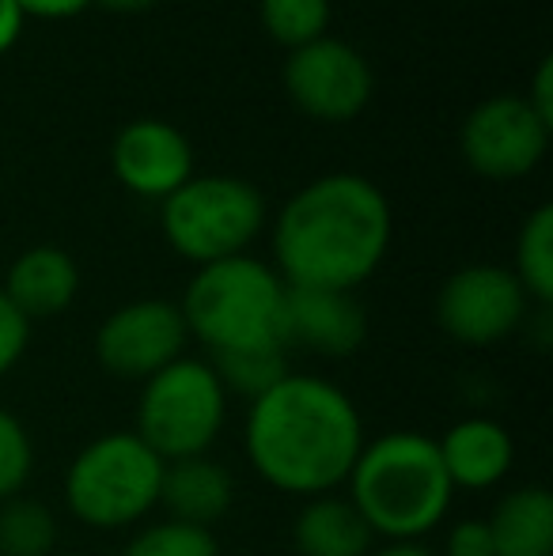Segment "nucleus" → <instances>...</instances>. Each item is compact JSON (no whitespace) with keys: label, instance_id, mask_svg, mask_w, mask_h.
Segmentation results:
<instances>
[{"label":"nucleus","instance_id":"10","mask_svg":"<svg viewBox=\"0 0 553 556\" xmlns=\"http://www.w3.org/2000/svg\"><path fill=\"white\" fill-rule=\"evenodd\" d=\"M553 125L524 96H489L463 117L458 152L474 175L489 182H519L550 152Z\"/></svg>","mask_w":553,"mask_h":556},{"label":"nucleus","instance_id":"8","mask_svg":"<svg viewBox=\"0 0 553 556\" xmlns=\"http://www.w3.org/2000/svg\"><path fill=\"white\" fill-rule=\"evenodd\" d=\"M531 315L524 285L504 265H463L440 285L436 323L463 349H493L508 341Z\"/></svg>","mask_w":553,"mask_h":556},{"label":"nucleus","instance_id":"20","mask_svg":"<svg viewBox=\"0 0 553 556\" xmlns=\"http://www.w3.org/2000/svg\"><path fill=\"white\" fill-rule=\"evenodd\" d=\"M512 273L524 285L527 300L546 311L553 300V208L550 205H539L524 220V227H519Z\"/></svg>","mask_w":553,"mask_h":556},{"label":"nucleus","instance_id":"23","mask_svg":"<svg viewBox=\"0 0 553 556\" xmlns=\"http://www.w3.org/2000/svg\"><path fill=\"white\" fill-rule=\"evenodd\" d=\"M122 556H221V542H216L213 530L160 519V522H144L126 542Z\"/></svg>","mask_w":553,"mask_h":556},{"label":"nucleus","instance_id":"19","mask_svg":"<svg viewBox=\"0 0 553 556\" xmlns=\"http://www.w3.org/2000/svg\"><path fill=\"white\" fill-rule=\"evenodd\" d=\"M209 367L221 379L224 394L243 397L251 405L288 375V349L285 344H262V349L216 352V356H209Z\"/></svg>","mask_w":553,"mask_h":556},{"label":"nucleus","instance_id":"3","mask_svg":"<svg viewBox=\"0 0 553 556\" xmlns=\"http://www.w3.org/2000/svg\"><path fill=\"white\" fill-rule=\"evenodd\" d=\"M349 500L384 542H425L455 504V484L443 469L432 435L399 428L364 443L345 481Z\"/></svg>","mask_w":553,"mask_h":556},{"label":"nucleus","instance_id":"11","mask_svg":"<svg viewBox=\"0 0 553 556\" xmlns=\"http://www.w3.org/2000/svg\"><path fill=\"white\" fill-rule=\"evenodd\" d=\"M186 323L178 303L134 300L114 307L96 330V359L126 382H144L178 356H186Z\"/></svg>","mask_w":553,"mask_h":556},{"label":"nucleus","instance_id":"30","mask_svg":"<svg viewBox=\"0 0 553 556\" xmlns=\"http://www.w3.org/2000/svg\"><path fill=\"white\" fill-rule=\"evenodd\" d=\"M368 556H440V553H432L425 542H384V545H372Z\"/></svg>","mask_w":553,"mask_h":556},{"label":"nucleus","instance_id":"14","mask_svg":"<svg viewBox=\"0 0 553 556\" xmlns=\"http://www.w3.org/2000/svg\"><path fill=\"white\" fill-rule=\"evenodd\" d=\"M443 469H448L455 492H486L497 489L512 473L516 443L512 432L493 417H463L436 440Z\"/></svg>","mask_w":553,"mask_h":556},{"label":"nucleus","instance_id":"24","mask_svg":"<svg viewBox=\"0 0 553 556\" xmlns=\"http://www.w3.org/2000/svg\"><path fill=\"white\" fill-rule=\"evenodd\" d=\"M35 473V440L15 413L0 409V504L20 496Z\"/></svg>","mask_w":553,"mask_h":556},{"label":"nucleus","instance_id":"25","mask_svg":"<svg viewBox=\"0 0 553 556\" xmlns=\"http://www.w3.org/2000/svg\"><path fill=\"white\" fill-rule=\"evenodd\" d=\"M27 344H30V323L15 311V303L8 300L4 288H0V379H4L8 371H15V364L23 359Z\"/></svg>","mask_w":553,"mask_h":556},{"label":"nucleus","instance_id":"13","mask_svg":"<svg viewBox=\"0 0 553 556\" xmlns=\"http://www.w3.org/2000/svg\"><path fill=\"white\" fill-rule=\"evenodd\" d=\"M280 341L285 349H303L326 359L353 356L368 341V311L356 300V292L288 288Z\"/></svg>","mask_w":553,"mask_h":556},{"label":"nucleus","instance_id":"6","mask_svg":"<svg viewBox=\"0 0 553 556\" xmlns=\"http://www.w3.org/2000/svg\"><path fill=\"white\" fill-rule=\"evenodd\" d=\"M160 227L171 250L193 265L251 254L266 227V198L239 175H193L160 201Z\"/></svg>","mask_w":553,"mask_h":556},{"label":"nucleus","instance_id":"5","mask_svg":"<svg viewBox=\"0 0 553 556\" xmlns=\"http://www.w3.org/2000/svg\"><path fill=\"white\" fill-rule=\"evenodd\" d=\"M163 466L137 432H103L65 469V504L88 530H129L160 507Z\"/></svg>","mask_w":553,"mask_h":556},{"label":"nucleus","instance_id":"1","mask_svg":"<svg viewBox=\"0 0 553 556\" xmlns=\"http://www.w3.org/2000/svg\"><path fill=\"white\" fill-rule=\"evenodd\" d=\"M364 417L330 379L288 371L269 394L247 405L243 451L269 489L296 500L341 492L361 458Z\"/></svg>","mask_w":553,"mask_h":556},{"label":"nucleus","instance_id":"26","mask_svg":"<svg viewBox=\"0 0 553 556\" xmlns=\"http://www.w3.org/2000/svg\"><path fill=\"white\" fill-rule=\"evenodd\" d=\"M443 556H497L493 534H489L486 519H458L448 527L443 538Z\"/></svg>","mask_w":553,"mask_h":556},{"label":"nucleus","instance_id":"28","mask_svg":"<svg viewBox=\"0 0 553 556\" xmlns=\"http://www.w3.org/2000/svg\"><path fill=\"white\" fill-rule=\"evenodd\" d=\"M27 27V12L20 8V0H0V58L12 53V46L23 38Z\"/></svg>","mask_w":553,"mask_h":556},{"label":"nucleus","instance_id":"31","mask_svg":"<svg viewBox=\"0 0 553 556\" xmlns=\"http://www.w3.org/2000/svg\"><path fill=\"white\" fill-rule=\"evenodd\" d=\"M91 4H103L106 12L134 15V12H148V8H152V4H160V0H91Z\"/></svg>","mask_w":553,"mask_h":556},{"label":"nucleus","instance_id":"17","mask_svg":"<svg viewBox=\"0 0 553 556\" xmlns=\"http://www.w3.org/2000/svg\"><path fill=\"white\" fill-rule=\"evenodd\" d=\"M296 556H368L376 534L341 492L303 500L292 522Z\"/></svg>","mask_w":553,"mask_h":556},{"label":"nucleus","instance_id":"29","mask_svg":"<svg viewBox=\"0 0 553 556\" xmlns=\"http://www.w3.org/2000/svg\"><path fill=\"white\" fill-rule=\"evenodd\" d=\"M20 8L38 20H68V15H80L84 8H91V0H20Z\"/></svg>","mask_w":553,"mask_h":556},{"label":"nucleus","instance_id":"16","mask_svg":"<svg viewBox=\"0 0 553 556\" xmlns=\"http://www.w3.org/2000/svg\"><path fill=\"white\" fill-rule=\"evenodd\" d=\"M231 504H236V477L209 454L163 466L160 507L167 511V519L213 530L231 511Z\"/></svg>","mask_w":553,"mask_h":556},{"label":"nucleus","instance_id":"2","mask_svg":"<svg viewBox=\"0 0 553 556\" xmlns=\"http://www.w3.org/2000/svg\"><path fill=\"white\" fill-rule=\"evenodd\" d=\"M391 205L372 178L334 170L300 186L274 220V269L288 288L356 292L391 250Z\"/></svg>","mask_w":553,"mask_h":556},{"label":"nucleus","instance_id":"4","mask_svg":"<svg viewBox=\"0 0 553 556\" xmlns=\"http://www.w3.org/2000/svg\"><path fill=\"white\" fill-rule=\"evenodd\" d=\"M288 285L269 262L254 254L224 257L213 265H198L178 303L186 333L216 352L262 349L280 341Z\"/></svg>","mask_w":553,"mask_h":556},{"label":"nucleus","instance_id":"7","mask_svg":"<svg viewBox=\"0 0 553 556\" xmlns=\"http://www.w3.org/2000/svg\"><path fill=\"white\" fill-rule=\"evenodd\" d=\"M228 420V394L209 359L178 356L152 379L140 382L134 432L163 462L198 458L221 440Z\"/></svg>","mask_w":553,"mask_h":556},{"label":"nucleus","instance_id":"21","mask_svg":"<svg viewBox=\"0 0 553 556\" xmlns=\"http://www.w3.org/2000/svg\"><path fill=\"white\" fill-rule=\"evenodd\" d=\"M58 549V515L30 496L0 504V556H53Z\"/></svg>","mask_w":553,"mask_h":556},{"label":"nucleus","instance_id":"27","mask_svg":"<svg viewBox=\"0 0 553 556\" xmlns=\"http://www.w3.org/2000/svg\"><path fill=\"white\" fill-rule=\"evenodd\" d=\"M527 103H531V111L542 117V122L553 125V61L542 58L539 68H535L531 76V88H527Z\"/></svg>","mask_w":553,"mask_h":556},{"label":"nucleus","instance_id":"18","mask_svg":"<svg viewBox=\"0 0 553 556\" xmlns=\"http://www.w3.org/2000/svg\"><path fill=\"white\" fill-rule=\"evenodd\" d=\"M497 556H553V496L546 484H519L489 515Z\"/></svg>","mask_w":553,"mask_h":556},{"label":"nucleus","instance_id":"12","mask_svg":"<svg viewBox=\"0 0 553 556\" xmlns=\"http://www.w3.org/2000/svg\"><path fill=\"white\" fill-rule=\"evenodd\" d=\"M111 170L129 193L144 201H167L178 186L198 175L190 137L160 117H137L122 125L111 144Z\"/></svg>","mask_w":553,"mask_h":556},{"label":"nucleus","instance_id":"15","mask_svg":"<svg viewBox=\"0 0 553 556\" xmlns=\"http://www.w3.org/2000/svg\"><path fill=\"white\" fill-rule=\"evenodd\" d=\"M0 288L15 303V311L35 326L73 307L76 292H80V269H76L68 250L30 247L8 265V277Z\"/></svg>","mask_w":553,"mask_h":556},{"label":"nucleus","instance_id":"9","mask_svg":"<svg viewBox=\"0 0 553 556\" xmlns=\"http://www.w3.org/2000/svg\"><path fill=\"white\" fill-rule=\"evenodd\" d=\"M280 84L303 114L326 125L361 117L376 91L368 58L353 42L330 35L315 38L300 50H288Z\"/></svg>","mask_w":553,"mask_h":556},{"label":"nucleus","instance_id":"22","mask_svg":"<svg viewBox=\"0 0 553 556\" xmlns=\"http://www.w3.org/2000/svg\"><path fill=\"white\" fill-rule=\"evenodd\" d=\"M262 30L285 50L315 42L330 27V0H262Z\"/></svg>","mask_w":553,"mask_h":556}]
</instances>
